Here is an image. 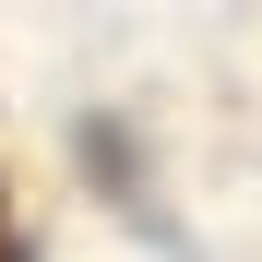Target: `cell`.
<instances>
[{
  "mask_svg": "<svg viewBox=\"0 0 262 262\" xmlns=\"http://www.w3.org/2000/svg\"><path fill=\"white\" fill-rule=\"evenodd\" d=\"M0 250H24V214H12V191H0Z\"/></svg>",
  "mask_w": 262,
  "mask_h": 262,
  "instance_id": "1",
  "label": "cell"
}]
</instances>
